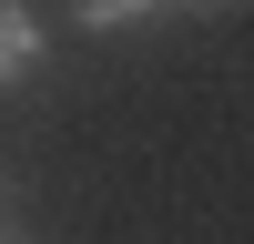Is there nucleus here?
Masks as SVG:
<instances>
[{"instance_id":"nucleus-1","label":"nucleus","mask_w":254,"mask_h":244,"mask_svg":"<svg viewBox=\"0 0 254 244\" xmlns=\"http://www.w3.org/2000/svg\"><path fill=\"white\" fill-rule=\"evenodd\" d=\"M51 61V41H41V20H31V0H0V92H20V81Z\"/></svg>"},{"instance_id":"nucleus-2","label":"nucleus","mask_w":254,"mask_h":244,"mask_svg":"<svg viewBox=\"0 0 254 244\" xmlns=\"http://www.w3.org/2000/svg\"><path fill=\"white\" fill-rule=\"evenodd\" d=\"M153 10H173V0H71L81 31H132V20H153Z\"/></svg>"},{"instance_id":"nucleus-3","label":"nucleus","mask_w":254,"mask_h":244,"mask_svg":"<svg viewBox=\"0 0 254 244\" xmlns=\"http://www.w3.org/2000/svg\"><path fill=\"white\" fill-rule=\"evenodd\" d=\"M173 10H224V0H173Z\"/></svg>"},{"instance_id":"nucleus-4","label":"nucleus","mask_w":254,"mask_h":244,"mask_svg":"<svg viewBox=\"0 0 254 244\" xmlns=\"http://www.w3.org/2000/svg\"><path fill=\"white\" fill-rule=\"evenodd\" d=\"M0 214H10V183H0Z\"/></svg>"}]
</instances>
